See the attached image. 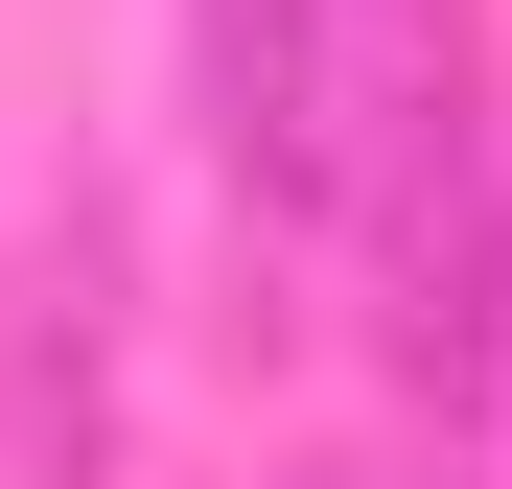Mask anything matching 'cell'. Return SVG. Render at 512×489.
Masks as SVG:
<instances>
[{
  "label": "cell",
  "instance_id": "1",
  "mask_svg": "<svg viewBox=\"0 0 512 489\" xmlns=\"http://www.w3.org/2000/svg\"><path fill=\"white\" fill-rule=\"evenodd\" d=\"M350 70H373V0H210V140L256 210H350Z\"/></svg>",
  "mask_w": 512,
  "mask_h": 489
},
{
  "label": "cell",
  "instance_id": "2",
  "mask_svg": "<svg viewBox=\"0 0 512 489\" xmlns=\"http://www.w3.org/2000/svg\"><path fill=\"white\" fill-rule=\"evenodd\" d=\"M326 489H350V466H326Z\"/></svg>",
  "mask_w": 512,
  "mask_h": 489
}]
</instances>
